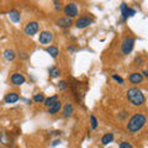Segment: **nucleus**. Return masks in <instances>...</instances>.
I'll use <instances>...</instances> for the list:
<instances>
[{
  "instance_id": "1",
  "label": "nucleus",
  "mask_w": 148,
  "mask_h": 148,
  "mask_svg": "<svg viewBox=\"0 0 148 148\" xmlns=\"http://www.w3.org/2000/svg\"><path fill=\"white\" fill-rule=\"evenodd\" d=\"M147 122V119L143 114H135L133 116L128 120V123H127V131L131 132V133H136L138 131H141L143 128V126L146 125Z\"/></svg>"
},
{
  "instance_id": "2",
  "label": "nucleus",
  "mask_w": 148,
  "mask_h": 148,
  "mask_svg": "<svg viewBox=\"0 0 148 148\" xmlns=\"http://www.w3.org/2000/svg\"><path fill=\"white\" fill-rule=\"evenodd\" d=\"M127 99L133 106H142L146 101L145 95L138 88H130L127 90Z\"/></svg>"
},
{
  "instance_id": "3",
  "label": "nucleus",
  "mask_w": 148,
  "mask_h": 148,
  "mask_svg": "<svg viewBox=\"0 0 148 148\" xmlns=\"http://www.w3.org/2000/svg\"><path fill=\"white\" fill-rule=\"evenodd\" d=\"M135 47V38L133 37H125L121 43V52L123 54H130Z\"/></svg>"
},
{
  "instance_id": "4",
  "label": "nucleus",
  "mask_w": 148,
  "mask_h": 148,
  "mask_svg": "<svg viewBox=\"0 0 148 148\" xmlns=\"http://www.w3.org/2000/svg\"><path fill=\"white\" fill-rule=\"evenodd\" d=\"M63 11H64V15H66V17L72 18V17H75L78 15L79 9H78V5L75 3H68L67 5L64 6Z\"/></svg>"
},
{
  "instance_id": "5",
  "label": "nucleus",
  "mask_w": 148,
  "mask_h": 148,
  "mask_svg": "<svg viewBox=\"0 0 148 148\" xmlns=\"http://www.w3.org/2000/svg\"><path fill=\"white\" fill-rule=\"evenodd\" d=\"M38 30H40L38 22L31 21V22H29V24L25 26L24 32H25V35H27V36H34V35H36L37 32H38Z\"/></svg>"
},
{
  "instance_id": "6",
  "label": "nucleus",
  "mask_w": 148,
  "mask_h": 148,
  "mask_svg": "<svg viewBox=\"0 0 148 148\" xmlns=\"http://www.w3.org/2000/svg\"><path fill=\"white\" fill-rule=\"evenodd\" d=\"M53 41V34L51 31H42L38 36V42L41 45H49Z\"/></svg>"
},
{
  "instance_id": "7",
  "label": "nucleus",
  "mask_w": 148,
  "mask_h": 148,
  "mask_svg": "<svg viewBox=\"0 0 148 148\" xmlns=\"http://www.w3.org/2000/svg\"><path fill=\"white\" fill-rule=\"evenodd\" d=\"M92 22H94V20H92V18L88 17V16H80L79 18H77L75 26H77V29H85V27L90 26Z\"/></svg>"
},
{
  "instance_id": "8",
  "label": "nucleus",
  "mask_w": 148,
  "mask_h": 148,
  "mask_svg": "<svg viewBox=\"0 0 148 148\" xmlns=\"http://www.w3.org/2000/svg\"><path fill=\"white\" fill-rule=\"evenodd\" d=\"M120 9H121V15H122L123 20H126L128 16H133L136 14V10H133V9H130L125 3L121 4V8H120Z\"/></svg>"
},
{
  "instance_id": "9",
  "label": "nucleus",
  "mask_w": 148,
  "mask_h": 148,
  "mask_svg": "<svg viewBox=\"0 0 148 148\" xmlns=\"http://www.w3.org/2000/svg\"><path fill=\"white\" fill-rule=\"evenodd\" d=\"M10 80H11V83L14 85H22V84H25L26 78L20 73H14L11 75V78H10Z\"/></svg>"
},
{
  "instance_id": "10",
  "label": "nucleus",
  "mask_w": 148,
  "mask_h": 148,
  "mask_svg": "<svg viewBox=\"0 0 148 148\" xmlns=\"http://www.w3.org/2000/svg\"><path fill=\"white\" fill-rule=\"evenodd\" d=\"M128 80H130V83H132V84H140V83L143 82V74L138 73V72H135V73L130 74Z\"/></svg>"
},
{
  "instance_id": "11",
  "label": "nucleus",
  "mask_w": 148,
  "mask_h": 148,
  "mask_svg": "<svg viewBox=\"0 0 148 148\" xmlns=\"http://www.w3.org/2000/svg\"><path fill=\"white\" fill-rule=\"evenodd\" d=\"M57 26L62 27V29H68V27L72 26V18H68V17H61L57 20Z\"/></svg>"
},
{
  "instance_id": "12",
  "label": "nucleus",
  "mask_w": 148,
  "mask_h": 148,
  "mask_svg": "<svg viewBox=\"0 0 148 148\" xmlns=\"http://www.w3.org/2000/svg\"><path fill=\"white\" fill-rule=\"evenodd\" d=\"M20 99V96H18L17 92H9V94L5 95V98H4V101H5L6 104H14L18 101Z\"/></svg>"
},
{
  "instance_id": "13",
  "label": "nucleus",
  "mask_w": 148,
  "mask_h": 148,
  "mask_svg": "<svg viewBox=\"0 0 148 148\" xmlns=\"http://www.w3.org/2000/svg\"><path fill=\"white\" fill-rule=\"evenodd\" d=\"M61 109H62V103L61 101H57V103L53 104L51 108H48V114L49 115H56L61 111Z\"/></svg>"
},
{
  "instance_id": "14",
  "label": "nucleus",
  "mask_w": 148,
  "mask_h": 148,
  "mask_svg": "<svg viewBox=\"0 0 148 148\" xmlns=\"http://www.w3.org/2000/svg\"><path fill=\"white\" fill-rule=\"evenodd\" d=\"M3 56H4V58H5L8 62H12L14 59L16 58V53L14 52L12 49H9V48L4 51V54Z\"/></svg>"
},
{
  "instance_id": "15",
  "label": "nucleus",
  "mask_w": 148,
  "mask_h": 148,
  "mask_svg": "<svg viewBox=\"0 0 148 148\" xmlns=\"http://www.w3.org/2000/svg\"><path fill=\"white\" fill-rule=\"evenodd\" d=\"M46 52H47L52 58H57L58 54H59V49H58V47H56V46H49V47L46 48Z\"/></svg>"
},
{
  "instance_id": "16",
  "label": "nucleus",
  "mask_w": 148,
  "mask_h": 148,
  "mask_svg": "<svg viewBox=\"0 0 148 148\" xmlns=\"http://www.w3.org/2000/svg\"><path fill=\"white\" fill-rule=\"evenodd\" d=\"M57 101H58V96H57V95H53V96H49V98H46L43 103H45L46 108L48 109V108H51V106H52L53 104L57 103Z\"/></svg>"
},
{
  "instance_id": "17",
  "label": "nucleus",
  "mask_w": 148,
  "mask_h": 148,
  "mask_svg": "<svg viewBox=\"0 0 148 148\" xmlns=\"http://www.w3.org/2000/svg\"><path fill=\"white\" fill-rule=\"evenodd\" d=\"M9 17H10V20L12 22H20V20H21V15L17 10H11L9 12Z\"/></svg>"
},
{
  "instance_id": "18",
  "label": "nucleus",
  "mask_w": 148,
  "mask_h": 148,
  "mask_svg": "<svg viewBox=\"0 0 148 148\" xmlns=\"http://www.w3.org/2000/svg\"><path fill=\"white\" fill-rule=\"evenodd\" d=\"M112 141H114V133H111V132L105 133V135L101 137V143H103L104 146L109 145V143H111Z\"/></svg>"
},
{
  "instance_id": "19",
  "label": "nucleus",
  "mask_w": 148,
  "mask_h": 148,
  "mask_svg": "<svg viewBox=\"0 0 148 148\" xmlns=\"http://www.w3.org/2000/svg\"><path fill=\"white\" fill-rule=\"evenodd\" d=\"M73 114V105L71 103H67L64 105V109H63V117H69L71 115Z\"/></svg>"
},
{
  "instance_id": "20",
  "label": "nucleus",
  "mask_w": 148,
  "mask_h": 148,
  "mask_svg": "<svg viewBox=\"0 0 148 148\" xmlns=\"http://www.w3.org/2000/svg\"><path fill=\"white\" fill-rule=\"evenodd\" d=\"M48 72H49L51 78H57V77H59V74H61V71H59L57 67H51L48 69Z\"/></svg>"
},
{
  "instance_id": "21",
  "label": "nucleus",
  "mask_w": 148,
  "mask_h": 148,
  "mask_svg": "<svg viewBox=\"0 0 148 148\" xmlns=\"http://www.w3.org/2000/svg\"><path fill=\"white\" fill-rule=\"evenodd\" d=\"M58 89L59 90H62V91H64V90H67V88H68V84H67V82L66 80H61V82H58Z\"/></svg>"
},
{
  "instance_id": "22",
  "label": "nucleus",
  "mask_w": 148,
  "mask_h": 148,
  "mask_svg": "<svg viewBox=\"0 0 148 148\" xmlns=\"http://www.w3.org/2000/svg\"><path fill=\"white\" fill-rule=\"evenodd\" d=\"M45 95L43 94H36L34 96V101L35 103H42V101H45Z\"/></svg>"
},
{
  "instance_id": "23",
  "label": "nucleus",
  "mask_w": 148,
  "mask_h": 148,
  "mask_svg": "<svg viewBox=\"0 0 148 148\" xmlns=\"http://www.w3.org/2000/svg\"><path fill=\"white\" fill-rule=\"evenodd\" d=\"M90 123H91L92 130H95L96 127H98V120H96V117L94 116V115H90Z\"/></svg>"
},
{
  "instance_id": "24",
  "label": "nucleus",
  "mask_w": 148,
  "mask_h": 148,
  "mask_svg": "<svg viewBox=\"0 0 148 148\" xmlns=\"http://www.w3.org/2000/svg\"><path fill=\"white\" fill-rule=\"evenodd\" d=\"M119 148H133V146H132L130 142H126V141H125V142H121V143H120V147H119Z\"/></svg>"
},
{
  "instance_id": "25",
  "label": "nucleus",
  "mask_w": 148,
  "mask_h": 148,
  "mask_svg": "<svg viewBox=\"0 0 148 148\" xmlns=\"http://www.w3.org/2000/svg\"><path fill=\"white\" fill-rule=\"evenodd\" d=\"M112 79L114 80H116L117 83H120V84H123V79H122V78L121 77H119V75H116V74H112Z\"/></svg>"
},
{
  "instance_id": "26",
  "label": "nucleus",
  "mask_w": 148,
  "mask_h": 148,
  "mask_svg": "<svg viewBox=\"0 0 148 148\" xmlns=\"http://www.w3.org/2000/svg\"><path fill=\"white\" fill-rule=\"evenodd\" d=\"M54 4V9H56V10H61V9H62V3L61 1H54L53 3Z\"/></svg>"
},
{
  "instance_id": "27",
  "label": "nucleus",
  "mask_w": 148,
  "mask_h": 148,
  "mask_svg": "<svg viewBox=\"0 0 148 148\" xmlns=\"http://www.w3.org/2000/svg\"><path fill=\"white\" fill-rule=\"evenodd\" d=\"M59 143H61V141H59V140H57V141H54V142L52 143V146H53V147H54V146H58Z\"/></svg>"
},
{
  "instance_id": "28",
  "label": "nucleus",
  "mask_w": 148,
  "mask_h": 148,
  "mask_svg": "<svg viewBox=\"0 0 148 148\" xmlns=\"http://www.w3.org/2000/svg\"><path fill=\"white\" fill-rule=\"evenodd\" d=\"M143 74H145V75L148 78V71H143Z\"/></svg>"
}]
</instances>
